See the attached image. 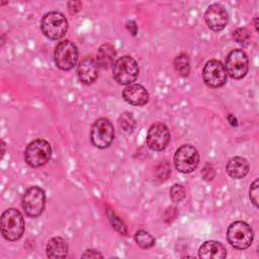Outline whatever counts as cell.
<instances>
[{
	"label": "cell",
	"mask_w": 259,
	"mask_h": 259,
	"mask_svg": "<svg viewBox=\"0 0 259 259\" xmlns=\"http://www.w3.org/2000/svg\"><path fill=\"white\" fill-rule=\"evenodd\" d=\"M198 255L202 259H222L227 256V250L220 242L206 241L199 247Z\"/></svg>",
	"instance_id": "obj_17"
},
{
	"label": "cell",
	"mask_w": 259,
	"mask_h": 259,
	"mask_svg": "<svg viewBox=\"0 0 259 259\" xmlns=\"http://www.w3.org/2000/svg\"><path fill=\"white\" fill-rule=\"evenodd\" d=\"M250 169L249 162L240 156L232 157L226 166L228 175L233 179H241L245 177Z\"/></svg>",
	"instance_id": "obj_16"
},
{
	"label": "cell",
	"mask_w": 259,
	"mask_h": 259,
	"mask_svg": "<svg viewBox=\"0 0 259 259\" xmlns=\"http://www.w3.org/2000/svg\"><path fill=\"white\" fill-rule=\"evenodd\" d=\"M98 64L91 56L85 57L78 65L77 75L81 83L85 85L92 84L98 77Z\"/></svg>",
	"instance_id": "obj_14"
},
{
	"label": "cell",
	"mask_w": 259,
	"mask_h": 259,
	"mask_svg": "<svg viewBox=\"0 0 259 259\" xmlns=\"http://www.w3.org/2000/svg\"><path fill=\"white\" fill-rule=\"evenodd\" d=\"M1 154H2V156L4 155V143H3V141H2V153Z\"/></svg>",
	"instance_id": "obj_31"
},
{
	"label": "cell",
	"mask_w": 259,
	"mask_h": 259,
	"mask_svg": "<svg viewBox=\"0 0 259 259\" xmlns=\"http://www.w3.org/2000/svg\"><path fill=\"white\" fill-rule=\"evenodd\" d=\"M22 208L30 218L39 217L45 208L46 194L38 186L29 187L22 196Z\"/></svg>",
	"instance_id": "obj_8"
},
{
	"label": "cell",
	"mask_w": 259,
	"mask_h": 259,
	"mask_svg": "<svg viewBox=\"0 0 259 259\" xmlns=\"http://www.w3.org/2000/svg\"><path fill=\"white\" fill-rule=\"evenodd\" d=\"M233 37L237 42H246L250 38V32L245 27H239L233 32Z\"/></svg>",
	"instance_id": "obj_25"
},
{
	"label": "cell",
	"mask_w": 259,
	"mask_h": 259,
	"mask_svg": "<svg viewBox=\"0 0 259 259\" xmlns=\"http://www.w3.org/2000/svg\"><path fill=\"white\" fill-rule=\"evenodd\" d=\"M170 142V132L161 121L153 123L147 134V146L153 151L164 150Z\"/></svg>",
	"instance_id": "obj_12"
},
{
	"label": "cell",
	"mask_w": 259,
	"mask_h": 259,
	"mask_svg": "<svg viewBox=\"0 0 259 259\" xmlns=\"http://www.w3.org/2000/svg\"><path fill=\"white\" fill-rule=\"evenodd\" d=\"M47 256L49 258H65L68 254V245L61 237H54L47 244Z\"/></svg>",
	"instance_id": "obj_18"
},
{
	"label": "cell",
	"mask_w": 259,
	"mask_h": 259,
	"mask_svg": "<svg viewBox=\"0 0 259 259\" xmlns=\"http://www.w3.org/2000/svg\"><path fill=\"white\" fill-rule=\"evenodd\" d=\"M83 258H97V257H103L102 254H100L99 252H97L96 250H86L83 255H82Z\"/></svg>",
	"instance_id": "obj_28"
},
{
	"label": "cell",
	"mask_w": 259,
	"mask_h": 259,
	"mask_svg": "<svg viewBox=\"0 0 259 259\" xmlns=\"http://www.w3.org/2000/svg\"><path fill=\"white\" fill-rule=\"evenodd\" d=\"M115 58V51L113 46L110 44H104L100 46L97 52L96 62L100 68L107 69L113 62Z\"/></svg>",
	"instance_id": "obj_19"
},
{
	"label": "cell",
	"mask_w": 259,
	"mask_h": 259,
	"mask_svg": "<svg viewBox=\"0 0 259 259\" xmlns=\"http://www.w3.org/2000/svg\"><path fill=\"white\" fill-rule=\"evenodd\" d=\"M170 197L173 202H180L185 197V190L180 184H174L170 188Z\"/></svg>",
	"instance_id": "obj_23"
},
{
	"label": "cell",
	"mask_w": 259,
	"mask_h": 259,
	"mask_svg": "<svg viewBox=\"0 0 259 259\" xmlns=\"http://www.w3.org/2000/svg\"><path fill=\"white\" fill-rule=\"evenodd\" d=\"M108 218H109V221L112 225V227L120 234H123L125 235L126 234V228H125V225L122 223V221L115 215L114 212L112 211H108Z\"/></svg>",
	"instance_id": "obj_24"
},
{
	"label": "cell",
	"mask_w": 259,
	"mask_h": 259,
	"mask_svg": "<svg viewBox=\"0 0 259 259\" xmlns=\"http://www.w3.org/2000/svg\"><path fill=\"white\" fill-rule=\"evenodd\" d=\"M119 125L124 132H132L135 126V118L131 112H123L119 117Z\"/></svg>",
	"instance_id": "obj_22"
},
{
	"label": "cell",
	"mask_w": 259,
	"mask_h": 259,
	"mask_svg": "<svg viewBox=\"0 0 259 259\" xmlns=\"http://www.w3.org/2000/svg\"><path fill=\"white\" fill-rule=\"evenodd\" d=\"M210 172H214L212 166H211V165H206V166L204 167V169L202 170V172H201V174H202V176L204 177L205 180H211V179L213 178L214 175H213V174H210Z\"/></svg>",
	"instance_id": "obj_27"
},
{
	"label": "cell",
	"mask_w": 259,
	"mask_h": 259,
	"mask_svg": "<svg viewBox=\"0 0 259 259\" xmlns=\"http://www.w3.org/2000/svg\"><path fill=\"white\" fill-rule=\"evenodd\" d=\"M226 71L233 79H242L249 68L248 57L242 50H233L226 59Z\"/></svg>",
	"instance_id": "obj_10"
},
{
	"label": "cell",
	"mask_w": 259,
	"mask_h": 259,
	"mask_svg": "<svg viewBox=\"0 0 259 259\" xmlns=\"http://www.w3.org/2000/svg\"><path fill=\"white\" fill-rule=\"evenodd\" d=\"M54 60L56 66L63 71L73 69L78 60L77 47L70 40L59 42L55 49Z\"/></svg>",
	"instance_id": "obj_9"
},
{
	"label": "cell",
	"mask_w": 259,
	"mask_h": 259,
	"mask_svg": "<svg viewBox=\"0 0 259 259\" xmlns=\"http://www.w3.org/2000/svg\"><path fill=\"white\" fill-rule=\"evenodd\" d=\"M199 163L198 151L191 145H182L174 155V166L181 173H190L195 170Z\"/></svg>",
	"instance_id": "obj_7"
},
{
	"label": "cell",
	"mask_w": 259,
	"mask_h": 259,
	"mask_svg": "<svg viewBox=\"0 0 259 259\" xmlns=\"http://www.w3.org/2000/svg\"><path fill=\"white\" fill-rule=\"evenodd\" d=\"M40 29L48 38L53 40L60 39L68 30V21L61 12L51 11L42 16Z\"/></svg>",
	"instance_id": "obj_3"
},
{
	"label": "cell",
	"mask_w": 259,
	"mask_h": 259,
	"mask_svg": "<svg viewBox=\"0 0 259 259\" xmlns=\"http://www.w3.org/2000/svg\"><path fill=\"white\" fill-rule=\"evenodd\" d=\"M174 68L181 76H187L190 69L188 56L184 53L178 55L174 60Z\"/></svg>",
	"instance_id": "obj_21"
},
{
	"label": "cell",
	"mask_w": 259,
	"mask_h": 259,
	"mask_svg": "<svg viewBox=\"0 0 259 259\" xmlns=\"http://www.w3.org/2000/svg\"><path fill=\"white\" fill-rule=\"evenodd\" d=\"M52 156V148L48 141L36 139L30 142L24 151V160L32 168H38L47 164Z\"/></svg>",
	"instance_id": "obj_2"
},
{
	"label": "cell",
	"mask_w": 259,
	"mask_h": 259,
	"mask_svg": "<svg viewBox=\"0 0 259 259\" xmlns=\"http://www.w3.org/2000/svg\"><path fill=\"white\" fill-rule=\"evenodd\" d=\"M249 196L251 199V202L257 207L258 206V179H256L250 186L249 190Z\"/></svg>",
	"instance_id": "obj_26"
},
{
	"label": "cell",
	"mask_w": 259,
	"mask_h": 259,
	"mask_svg": "<svg viewBox=\"0 0 259 259\" xmlns=\"http://www.w3.org/2000/svg\"><path fill=\"white\" fill-rule=\"evenodd\" d=\"M123 99L134 106H143L149 101V93L140 84H130L122 91Z\"/></svg>",
	"instance_id": "obj_15"
},
{
	"label": "cell",
	"mask_w": 259,
	"mask_h": 259,
	"mask_svg": "<svg viewBox=\"0 0 259 259\" xmlns=\"http://www.w3.org/2000/svg\"><path fill=\"white\" fill-rule=\"evenodd\" d=\"M204 19L207 26L213 31L223 30L229 20V15L226 8L220 3L209 5L204 13Z\"/></svg>",
	"instance_id": "obj_13"
},
{
	"label": "cell",
	"mask_w": 259,
	"mask_h": 259,
	"mask_svg": "<svg viewBox=\"0 0 259 259\" xmlns=\"http://www.w3.org/2000/svg\"><path fill=\"white\" fill-rule=\"evenodd\" d=\"M228 119H230V122H231L233 125H237V119H236L232 114H229V115H228Z\"/></svg>",
	"instance_id": "obj_29"
},
{
	"label": "cell",
	"mask_w": 259,
	"mask_h": 259,
	"mask_svg": "<svg viewBox=\"0 0 259 259\" xmlns=\"http://www.w3.org/2000/svg\"><path fill=\"white\" fill-rule=\"evenodd\" d=\"M135 240L142 249H149L155 244L154 237L144 230H140L135 234Z\"/></svg>",
	"instance_id": "obj_20"
},
{
	"label": "cell",
	"mask_w": 259,
	"mask_h": 259,
	"mask_svg": "<svg viewBox=\"0 0 259 259\" xmlns=\"http://www.w3.org/2000/svg\"><path fill=\"white\" fill-rule=\"evenodd\" d=\"M1 233L10 242L19 240L24 233V220L19 210L10 207L1 215Z\"/></svg>",
	"instance_id": "obj_1"
},
{
	"label": "cell",
	"mask_w": 259,
	"mask_h": 259,
	"mask_svg": "<svg viewBox=\"0 0 259 259\" xmlns=\"http://www.w3.org/2000/svg\"><path fill=\"white\" fill-rule=\"evenodd\" d=\"M202 79L206 86L219 88L227 82V71L225 66L218 60L207 61L202 70Z\"/></svg>",
	"instance_id": "obj_11"
},
{
	"label": "cell",
	"mask_w": 259,
	"mask_h": 259,
	"mask_svg": "<svg viewBox=\"0 0 259 259\" xmlns=\"http://www.w3.org/2000/svg\"><path fill=\"white\" fill-rule=\"evenodd\" d=\"M113 79L120 85H130L139 76V66L137 61L131 56L118 58L112 68Z\"/></svg>",
	"instance_id": "obj_5"
},
{
	"label": "cell",
	"mask_w": 259,
	"mask_h": 259,
	"mask_svg": "<svg viewBox=\"0 0 259 259\" xmlns=\"http://www.w3.org/2000/svg\"><path fill=\"white\" fill-rule=\"evenodd\" d=\"M114 139V127L112 122L105 117L96 119L91 127L90 140L94 147L104 149L110 146Z\"/></svg>",
	"instance_id": "obj_6"
},
{
	"label": "cell",
	"mask_w": 259,
	"mask_h": 259,
	"mask_svg": "<svg viewBox=\"0 0 259 259\" xmlns=\"http://www.w3.org/2000/svg\"><path fill=\"white\" fill-rule=\"evenodd\" d=\"M257 20H258V18L256 17V18L254 19V21H255V24H254V25H255V28H256V30L258 31V23H257Z\"/></svg>",
	"instance_id": "obj_30"
},
{
	"label": "cell",
	"mask_w": 259,
	"mask_h": 259,
	"mask_svg": "<svg viewBox=\"0 0 259 259\" xmlns=\"http://www.w3.org/2000/svg\"><path fill=\"white\" fill-rule=\"evenodd\" d=\"M254 233L252 228L243 221L232 223L227 231V239L232 247L238 250L249 248L253 242Z\"/></svg>",
	"instance_id": "obj_4"
}]
</instances>
